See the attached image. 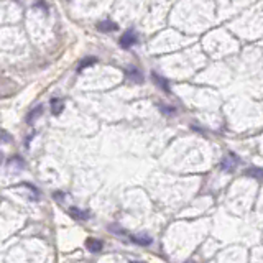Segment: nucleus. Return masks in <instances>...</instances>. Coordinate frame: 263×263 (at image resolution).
I'll list each match as a JSON object with an SVG mask.
<instances>
[{
	"label": "nucleus",
	"instance_id": "f257e3e1",
	"mask_svg": "<svg viewBox=\"0 0 263 263\" xmlns=\"http://www.w3.org/2000/svg\"><path fill=\"white\" fill-rule=\"evenodd\" d=\"M137 41H138V35L135 30H127L119 40L120 46L124 48V50H129V48H132L133 45H137Z\"/></svg>",
	"mask_w": 263,
	"mask_h": 263
},
{
	"label": "nucleus",
	"instance_id": "f03ea898",
	"mask_svg": "<svg viewBox=\"0 0 263 263\" xmlns=\"http://www.w3.org/2000/svg\"><path fill=\"white\" fill-rule=\"evenodd\" d=\"M240 163V160H238L237 155H233V153H229V157L227 158H224V162L221 164V168L224 169L226 173H232L233 169L237 168V164Z\"/></svg>",
	"mask_w": 263,
	"mask_h": 263
},
{
	"label": "nucleus",
	"instance_id": "7ed1b4c3",
	"mask_svg": "<svg viewBox=\"0 0 263 263\" xmlns=\"http://www.w3.org/2000/svg\"><path fill=\"white\" fill-rule=\"evenodd\" d=\"M130 240L140 247H148V245H152L153 238L147 235V233H135V235H130Z\"/></svg>",
	"mask_w": 263,
	"mask_h": 263
},
{
	"label": "nucleus",
	"instance_id": "20e7f679",
	"mask_svg": "<svg viewBox=\"0 0 263 263\" xmlns=\"http://www.w3.org/2000/svg\"><path fill=\"white\" fill-rule=\"evenodd\" d=\"M97 30L102 32V33H110V32H117L119 30V25L110 20H105V22H99L97 23Z\"/></svg>",
	"mask_w": 263,
	"mask_h": 263
},
{
	"label": "nucleus",
	"instance_id": "39448f33",
	"mask_svg": "<svg viewBox=\"0 0 263 263\" xmlns=\"http://www.w3.org/2000/svg\"><path fill=\"white\" fill-rule=\"evenodd\" d=\"M125 76H127V79L135 81V82H138V84L140 82H143V74L137 69V67H130V69H127Z\"/></svg>",
	"mask_w": 263,
	"mask_h": 263
},
{
	"label": "nucleus",
	"instance_id": "423d86ee",
	"mask_svg": "<svg viewBox=\"0 0 263 263\" xmlns=\"http://www.w3.org/2000/svg\"><path fill=\"white\" fill-rule=\"evenodd\" d=\"M102 247H104V243L100 240H96V238H87L86 240V248L92 253H99L102 250Z\"/></svg>",
	"mask_w": 263,
	"mask_h": 263
},
{
	"label": "nucleus",
	"instance_id": "0eeeda50",
	"mask_svg": "<svg viewBox=\"0 0 263 263\" xmlns=\"http://www.w3.org/2000/svg\"><path fill=\"white\" fill-rule=\"evenodd\" d=\"M69 216L72 219H76V221H87V219L91 217V214L87 211H81V209H77V207H71Z\"/></svg>",
	"mask_w": 263,
	"mask_h": 263
},
{
	"label": "nucleus",
	"instance_id": "6e6552de",
	"mask_svg": "<svg viewBox=\"0 0 263 263\" xmlns=\"http://www.w3.org/2000/svg\"><path fill=\"white\" fill-rule=\"evenodd\" d=\"M152 77H153V81H155V84H157L158 87H162V89L166 92V94H169V86H168V81L164 79V77H162V76H158L157 72H152Z\"/></svg>",
	"mask_w": 263,
	"mask_h": 263
},
{
	"label": "nucleus",
	"instance_id": "1a4fd4ad",
	"mask_svg": "<svg viewBox=\"0 0 263 263\" xmlns=\"http://www.w3.org/2000/svg\"><path fill=\"white\" fill-rule=\"evenodd\" d=\"M96 63H97V58H94V56H87V58H84V60H81V61H79V65H77V71L86 69V67H89V66H92V65H96Z\"/></svg>",
	"mask_w": 263,
	"mask_h": 263
},
{
	"label": "nucleus",
	"instance_id": "9d476101",
	"mask_svg": "<svg viewBox=\"0 0 263 263\" xmlns=\"http://www.w3.org/2000/svg\"><path fill=\"white\" fill-rule=\"evenodd\" d=\"M43 114V105H36L35 109L30 110V114L27 115V124H33L36 117H40Z\"/></svg>",
	"mask_w": 263,
	"mask_h": 263
},
{
	"label": "nucleus",
	"instance_id": "9b49d317",
	"mask_svg": "<svg viewBox=\"0 0 263 263\" xmlns=\"http://www.w3.org/2000/svg\"><path fill=\"white\" fill-rule=\"evenodd\" d=\"M51 110L55 115H60L63 110V102L61 99H51Z\"/></svg>",
	"mask_w": 263,
	"mask_h": 263
},
{
	"label": "nucleus",
	"instance_id": "f8f14e48",
	"mask_svg": "<svg viewBox=\"0 0 263 263\" xmlns=\"http://www.w3.org/2000/svg\"><path fill=\"white\" fill-rule=\"evenodd\" d=\"M245 174L247 176H253V178L260 179L262 178V169L260 168H250V169H247Z\"/></svg>",
	"mask_w": 263,
	"mask_h": 263
},
{
	"label": "nucleus",
	"instance_id": "ddd939ff",
	"mask_svg": "<svg viewBox=\"0 0 263 263\" xmlns=\"http://www.w3.org/2000/svg\"><path fill=\"white\" fill-rule=\"evenodd\" d=\"M109 230H110V232H115L117 235H119V233H125V230H124V229H120V227H115V226H110V227H109Z\"/></svg>",
	"mask_w": 263,
	"mask_h": 263
},
{
	"label": "nucleus",
	"instance_id": "4468645a",
	"mask_svg": "<svg viewBox=\"0 0 263 263\" xmlns=\"http://www.w3.org/2000/svg\"><path fill=\"white\" fill-rule=\"evenodd\" d=\"M10 140H12V138L8 137L5 132H0V142H7V143H8V142H10Z\"/></svg>",
	"mask_w": 263,
	"mask_h": 263
},
{
	"label": "nucleus",
	"instance_id": "2eb2a0df",
	"mask_svg": "<svg viewBox=\"0 0 263 263\" xmlns=\"http://www.w3.org/2000/svg\"><path fill=\"white\" fill-rule=\"evenodd\" d=\"M160 109H162V112H164V114H174V109H164L163 105H160Z\"/></svg>",
	"mask_w": 263,
	"mask_h": 263
}]
</instances>
